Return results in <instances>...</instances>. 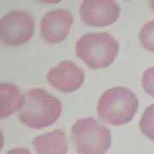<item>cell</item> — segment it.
<instances>
[{
	"mask_svg": "<svg viewBox=\"0 0 154 154\" xmlns=\"http://www.w3.org/2000/svg\"><path fill=\"white\" fill-rule=\"evenodd\" d=\"M71 138L80 154H105L111 145L110 131L94 117L75 122L71 128Z\"/></svg>",
	"mask_w": 154,
	"mask_h": 154,
	"instance_id": "277c9868",
	"label": "cell"
},
{
	"mask_svg": "<svg viewBox=\"0 0 154 154\" xmlns=\"http://www.w3.org/2000/svg\"><path fill=\"white\" fill-rule=\"evenodd\" d=\"M119 44L108 33H89L84 34L76 43V54L92 69L109 66L115 60Z\"/></svg>",
	"mask_w": 154,
	"mask_h": 154,
	"instance_id": "3957f363",
	"label": "cell"
},
{
	"mask_svg": "<svg viewBox=\"0 0 154 154\" xmlns=\"http://www.w3.org/2000/svg\"><path fill=\"white\" fill-rule=\"evenodd\" d=\"M47 82L63 93H71L81 88L84 82V72L71 61H63L50 69L46 75Z\"/></svg>",
	"mask_w": 154,
	"mask_h": 154,
	"instance_id": "ba28073f",
	"label": "cell"
},
{
	"mask_svg": "<svg viewBox=\"0 0 154 154\" xmlns=\"http://www.w3.org/2000/svg\"><path fill=\"white\" fill-rule=\"evenodd\" d=\"M34 28V20L27 11L8 12L0 21V39L6 45H21L32 38Z\"/></svg>",
	"mask_w": 154,
	"mask_h": 154,
	"instance_id": "5b68a950",
	"label": "cell"
},
{
	"mask_svg": "<svg viewBox=\"0 0 154 154\" xmlns=\"http://www.w3.org/2000/svg\"><path fill=\"white\" fill-rule=\"evenodd\" d=\"M24 103V94L17 86L10 83L0 84V117L4 118L20 110Z\"/></svg>",
	"mask_w": 154,
	"mask_h": 154,
	"instance_id": "30bf717a",
	"label": "cell"
},
{
	"mask_svg": "<svg viewBox=\"0 0 154 154\" xmlns=\"http://www.w3.org/2000/svg\"><path fill=\"white\" fill-rule=\"evenodd\" d=\"M61 111L59 99L44 89L33 88L24 94V103L18 117L29 128H41L53 124L59 118Z\"/></svg>",
	"mask_w": 154,
	"mask_h": 154,
	"instance_id": "6da1fadb",
	"label": "cell"
},
{
	"mask_svg": "<svg viewBox=\"0 0 154 154\" xmlns=\"http://www.w3.org/2000/svg\"><path fill=\"white\" fill-rule=\"evenodd\" d=\"M140 41L146 50L154 52V20L146 22L140 29Z\"/></svg>",
	"mask_w": 154,
	"mask_h": 154,
	"instance_id": "7c38bea8",
	"label": "cell"
},
{
	"mask_svg": "<svg viewBox=\"0 0 154 154\" xmlns=\"http://www.w3.org/2000/svg\"><path fill=\"white\" fill-rule=\"evenodd\" d=\"M73 21L72 14L67 10L58 9L49 11L41 19L40 36L51 44L61 42L68 36Z\"/></svg>",
	"mask_w": 154,
	"mask_h": 154,
	"instance_id": "52a82bcc",
	"label": "cell"
},
{
	"mask_svg": "<svg viewBox=\"0 0 154 154\" xmlns=\"http://www.w3.org/2000/svg\"><path fill=\"white\" fill-rule=\"evenodd\" d=\"M141 85L147 94L154 97V67L149 68L144 72L141 78Z\"/></svg>",
	"mask_w": 154,
	"mask_h": 154,
	"instance_id": "4fadbf2b",
	"label": "cell"
},
{
	"mask_svg": "<svg viewBox=\"0 0 154 154\" xmlns=\"http://www.w3.org/2000/svg\"><path fill=\"white\" fill-rule=\"evenodd\" d=\"M150 5H151V7H152V10L154 12V0H152V1H151V2H150Z\"/></svg>",
	"mask_w": 154,
	"mask_h": 154,
	"instance_id": "9a60e30c",
	"label": "cell"
},
{
	"mask_svg": "<svg viewBox=\"0 0 154 154\" xmlns=\"http://www.w3.org/2000/svg\"><path fill=\"white\" fill-rule=\"evenodd\" d=\"M120 11L113 0H86L80 6V17L89 26H108L118 19Z\"/></svg>",
	"mask_w": 154,
	"mask_h": 154,
	"instance_id": "8992f818",
	"label": "cell"
},
{
	"mask_svg": "<svg viewBox=\"0 0 154 154\" xmlns=\"http://www.w3.org/2000/svg\"><path fill=\"white\" fill-rule=\"evenodd\" d=\"M139 126L144 135L154 141V104L146 109Z\"/></svg>",
	"mask_w": 154,
	"mask_h": 154,
	"instance_id": "8fae6325",
	"label": "cell"
},
{
	"mask_svg": "<svg viewBox=\"0 0 154 154\" xmlns=\"http://www.w3.org/2000/svg\"><path fill=\"white\" fill-rule=\"evenodd\" d=\"M33 146L37 154H67L68 151L66 134L61 129L35 137Z\"/></svg>",
	"mask_w": 154,
	"mask_h": 154,
	"instance_id": "9c48e42d",
	"label": "cell"
},
{
	"mask_svg": "<svg viewBox=\"0 0 154 154\" xmlns=\"http://www.w3.org/2000/svg\"><path fill=\"white\" fill-rule=\"evenodd\" d=\"M139 101L134 93L122 87L105 91L98 102L99 118L110 125H122L134 116Z\"/></svg>",
	"mask_w": 154,
	"mask_h": 154,
	"instance_id": "7a4b0ae2",
	"label": "cell"
},
{
	"mask_svg": "<svg viewBox=\"0 0 154 154\" xmlns=\"http://www.w3.org/2000/svg\"><path fill=\"white\" fill-rule=\"evenodd\" d=\"M6 154H31L30 151L26 148H15L11 150Z\"/></svg>",
	"mask_w": 154,
	"mask_h": 154,
	"instance_id": "5bb4252c",
	"label": "cell"
}]
</instances>
